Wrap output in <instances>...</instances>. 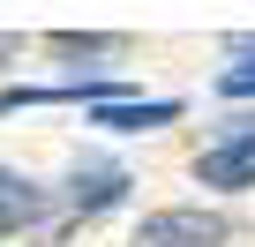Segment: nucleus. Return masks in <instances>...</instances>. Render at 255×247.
Instances as JSON below:
<instances>
[{
	"instance_id": "0eeeda50",
	"label": "nucleus",
	"mask_w": 255,
	"mask_h": 247,
	"mask_svg": "<svg viewBox=\"0 0 255 247\" xmlns=\"http://www.w3.org/2000/svg\"><path fill=\"white\" fill-rule=\"evenodd\" d=\"M218 97H255V53H240L233 68H218Z\"/></svg>"
},
{
	"instance_id": "39448f33",
	"label": "nucleus",
	"mask_w": 255,
	"mask_h": 247,
	"mask_svg": "<svg viewBox=\"0 0 255 247\" xmlns=\"http://www.w3.org/2000/svg\"><path fill=\"white\" fill-rule=\"evenodd\" d=\"M45 45H53L60 60H113V53H120V38H105V30H53Z\"/></svg>"
},
{
	"instance_id": "6e6552de",
	"label": "nucleus",
	"mask_w": 255,
	"mask_h": 247,
	"mask_svg": "<svg viewBox=\"0 0 255 247\" xmlns=\"http://www.w3.org/2000/svg\"><path fill=\"white\" fill-rule=\"evenodd\" d=\"M15 53H23V38H0V60H15Z\"/></svg>"
},
{
	"instance_id": "423d86ee",
	"label": "nucleus",
	"mask_w": 255,
	"mask_h": 247,
	"mask_svg": "<svg viewBox=\"0 0 255 247\" xmlns=\"http://www.w3.org/2000/svg\"><path fill=\"white\" fill-rule=\"evenodd\" d=\"M38 210H45V195H38V187H15V195H0V232H15V225H30Z\"/></svg>"
},
{
	"instance_id": "7ed1b4c3",
	"label": "nucleus",
	"mask_w": 255,
	"mask_h": 247,
	"mask_svg": "<svg viewBox=\"0 0 255 247\" xmlns=\"http://www.w3.org/2000/svg\"><path fill=\"white\" fill-rule=\"evenodd\" d=\"M195 180L203 187H255V143H210L195 158Z\"/></svg>"
},
{
	"instance_id": "f257e3e1",
	"label": "nucleus",
	"mask_w": 255,
	"mask_h": 247,
	"mask_svg": "<svg viewBox=\"0 0 255 247\" xmlns=\"http://www.w3.org/2000/svg\"><path fill=\"white\" fill-rule=\"evenodd\" d=\"M135 247H225V217L218 210H158V217H143Z\"/></svg>"
},
{
	"instance_id": "f03ea898",
	"label": "nucleus",
	"mask_w": 255,
	"mask_h": 247,
	"mask_svg": "<svg viewBox=\"0 0 255 247\" xmlns=\"http://www.w3.org/2000/svg\"><path fill=\"white\" fill-rule=\"evenodd\" d=\"M180 120V97H105L98 105V128H120V135H143V128H173Z\"/></svg>"
},
{
	"instance_id": "20e7f679",
	"label": "nucleus",
	"mask_w": 255,
	"mask_h": 247,
	"mask_svg": "<svg viewBox=\"0 0 255 247\" xmlns=\"http://www.w3.org/2000/svg\"><path fill=\"white\" fill-rule=\"evenodd\" d=\"M120 195H128V172H120V165H98V158H90V165L68 172V202H75V210H113Z\"/></svg>"
},
{
	"instance_id": "1a4fd4ad",
	"label": "nucleus",
	"mask_w": 255,
	"mask_h": 247,
	"mask_svg": "<svg viewBox=\"0 0 255 247\" xmlns=\"http://www.w3.org/2000/svg\"><path fill=\"white\" fill-rule=\"evenodd\" d=\"M15 187H30V180H15V172H0V195H15Z\"/></svg>"
}]
</instances>
